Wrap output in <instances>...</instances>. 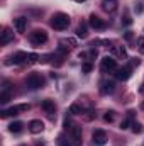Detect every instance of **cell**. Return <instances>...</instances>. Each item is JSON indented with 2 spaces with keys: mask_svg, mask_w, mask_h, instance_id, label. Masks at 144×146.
Returning <instances> with one entry per match:
<instances>
[{
  "mask_svg": "<svg viewBox=\"0 0 144 146\" xmlns=\"http://www.w3.org/2000/svg\"><path fill=\"white\" fill-rule=\"evenodd\" d=\"M70 26V15L68 14H63V12H58L51 17V27L56 29V31H65L68 29Z\"/></svg>",
  "mask_w": 144,
  "mask_h": 146,
  "instance_id": "6da1fadb",
  "label": "cell"
},
{
  "mask_svg": "<svg viewBox=\"0 0 144 146\" xmlns=\"http://www.w3.org/2000/svg\"><path fill=\"white\" fill-rule=\"evenodd\" d=\"M143 109H144V102H143Z\"/></svg>",
  "mask_w": 144,
  "mask_h": 146,
  "instance_id": "836d02e7",
  "label": "cell"
},
{
  "mask_svg": "<svg viewBox=\"0 0 144 146\" xmlns=\"http://www.w3.org/2000/svg\"><path fill=\"white\" fill-rule=\"evenodd\" d=\"M10 60H12V63H14V65H22V63H27V61H29V53L19 51V53H15Z\"/></svg>",
  "mask_w": 144,
  "mask_h": 146,
  "instance_id": "5bb4252c",
  "label": "cell"
},
{
  "mask_svg": "<svg viewBox=\"0 0 144 146\" xmlns=\"http://www.w3.org/2000/svg\"><path fill=\"white\" fill-rule=\"evenodd\" d=\"M117 5H119L117 0H102V2H100L102 10H105V12H108V14L115 12V10H117Z\"/></svg>",
  "mask_w": 144,
  "mask_h": 146,
  "instance_id": "7c38bea8",
  "label": "cell"
},
{
  "mask_svg": "<svg viewBox=\"0 0 144 146\" xmlns=\"http://www.w3.org/2000/svg\"><path fill=\"white\" fill-rule=\"evenodd\" d=\"M92 68H93V65H92L90 61L81 65V72H83V73H90V72H92Z\"/></svg>",
  "mask_w": 144,
  "mask_h": 146,
  "instance_id": "484cf974",
  "label": "cell"
},
{
  "mask_svg": "<svg viewBox=\"0 0 144 146\" xmlns=\"http://www.w3.org/2000/svg\"><path fill=\"white\" fill-rule=\"evenodd\" d=\"M22 129H24V122H20V121H15V122H12V124L9 126V131L14 133V134L22 133Z\"/></svg>",
  "mask_w": 144,
  "mask_h": 146,
  "instance_id": "e0dca14e",
  "label": "cell"
},
{
  "mask_svg": "<svg viewBox=\"0 0 144 146\" xmlns=\"http://www.w3.org/2000/svg\"><path fill=\"white\" fill-rule=\"evenodd\" d=\"M115 90V83L110 82V80H102L100 82V94L102 95H108Z\"/></svg>",
  "mask_w": 144,
  "mask_h": 146,
  "instance_id": "8fae6325",
  "label": "cell"
},
{
  "mask_svg": "<svg viewBox=\"0 0 144 146\" xmlns=\"http://www.w3.org/2000/svg\"><path fill=\"white\" fill-rule=\"evenodd\" d=\"M132 37H134V34H132V33H131V31H127V33H126V34H124V39H126V41H131V39H132Z\"/></svg>",
  "mask_w": 144,
  "mask_h": 146,
  "instance_id": "f546056e",
  "label": "cell"
},
{
  "mask_svg": "<svg viewBox=\"0 0 144 146\" xmlns=\"http://www.w3.org/2000/svg\"><path fill=\"white\" fill-rule=\"evenodd\" d=\"M115 53L120 56V58H127V53H126V48H115Z\"/></svg>",
  "mask_w": 144,
  "mask_h": 146,
  "instance_id": "4316f807",
  "label": "cell"
},
{
  "mask_svg": "<svg viewBox=\"0 0 144 146\" xmlns=\"http://www.w3.org/2000/svg\"><path fill=\"white\" fill-rule=\"evenodd\" d=\"M26 85H27V88H31V90H37V88H41V87L44 85V78H42L39 73H29V75L26 76Z\"/></svg>",
  "mask_w": 144,
  "mask_h": 146,
  "instance_id": "7a4b0ae2",
  "label": "cell"
},
{
  "mask_svg": "<svg viewBox=\"0 0 144 146\" xmlns=\"http://www.w3.org/2000/svg\"><path fill=\"white\" fill-rule=\"evenodd\" d=\"M29 131L32 133V134H39V133H42L44 131V122L42 121H39V119H34V121H31L29 122Z\"/></svg>",
  "mask_w": 144,
  "mask_h": 146,
  "instance_id": "4fadbf2b",
  "label": "cell"
},
{
  "mask_svg": "<svg viewBox=\"0 0 144 146\" xmlns=\"http://www.w3.org/2000/svg\"><path fill=\"white\" fill-rule=\"evenodd\" d=\"M29 41H31L34 46H41V44H44V42L48 41V34H46L42 29H36V31H32V33L29 34Z\"/></svg>",
  "mask_w": 144,
  "mask_h": 146,
  "instance_id": "3957f363",
  "label": "cell"
},
{
  "mask_svg": "<svg viewBox=\"0 0 144 146\" xmlns=\"http://www.w3.org/2000/svg\"><path fill=\"white\" fill-rule=\"evenodd\" d=\"M131 75H132V68H131V66H122V68H117L115 78L120 80V82H126V80L131 78Z\"/></svg>",
  "mask_w": 144,
  "mask_h": 146,
  "instance_id": "9c48e42d",
  "label": "cell"
},
{
  "mask_svg": "<svg viewBox=\"0 0 144 146\" xmlns=\"http://www.w3.org/2000/svg\"><path fill=\"white\" fill-rule=\"evenodd\" d=\"M76 36L81 37V39H85V37L88 36V29H87V24H85V22H81V24L76 27Z\"/></svg>",
  "mask_w": 144,
  "mask_h": 146,
  "instance_id": "ac0fdd59",
  "label": "cell"
},
{
  "mask_svg": "<svg viewBox=\"0 0 144 146\" xmlns=\"http://www.w3.org/2000/svg\"><path fill=\"white\" fill-rule=\"evenodd\" d=\"M83 107H81V106H80V104H71V106H70V114H71V115H78V114H83Z\"/></svg>",
  "mask_w": 144,
  "mask_h": 146,
  "instance_id": "ffe728a7",
  "label": "cell"
},
{
  "mask_svg": "<svg viewBox=\"0 0 144 146\" xmlns=\"http://www.w3.org/2000/svg\"><path fill=\"white\" fill-rule=\"evenodd\" d=\"M85 117H87V121H92V119L95 117V114H93V109H88V110H87V115H85Z\"/></svg>",
  "mask_w": 144,
  "mask_h": 146,
  "instance_id": "f1b7e54d",
  "label": "cell"
},
{
  "mask_svg": "<svg viewBox=\"0 0 144 146\" xmlns=\"http://www.w3.org/2000/svg\"><path fill=\"white\" fill-rule=\"evenodd\" d=\"M10 99H12V94H10L9 90H3V92L0 94V104H7Z\"/></svg>",
  "mask_w": 144,
  "mask_h": 146,
  "instance_id": "44dd1931",
  "label": "cell"
},
{
  "mask_svg": "<svg viewBox=\"0 0 144 146\" xmlns=\"http://www.w3.org/2000/svg\"><path fill=\"white\" fill-rule=\"evenodd\" d=\"M63 126H65V129H66V131H71V127L75 126V124L71 122V119L66 115V117H65V124H63Z\"/></svg>",
  "mask_w": 144,
  "mask_h": 146,
  "instance_id": "d4e9b609",
  "label": "cell"
},
{
  "mask_svg": "<svg viewBox=\"0 0 144 146\" xmlns=\"http://www.w3.org/2000/svg\"><path fill=\"white\" fill-rule=\"evenodd\" d=\"M41 107L44 109V112L53 119L54 117V112H56V104H54V100H51V99H46V100H42V104H41Z\"/></svg>",
  "mask_w": 144,
  "mask_h": 146,
  "instance_id": "30bf717a",
  "label": "cell"
},
{
  "mask_svg": "<svg viewBox=\"0 0 144 146\" xmlns=\"http://www.w3.org/2000/svg\"><path fill=\"white\" fill-rule=\"evenodd\" d=\"M136 46H137V51L144 54V36L143 37H137V41H136Z\"/></svg>",
  "mask_w": 144,
  "mask_h": 146,
  "instance_id": "603a6c76",
  "label": "cell"
},
{
  "mask_svg": "<svg viewBox=\"0 0 144 146\" xmlns=\"http://www.w3.org/2000/svg\"><path fill=\"white\" fill-rule=\"evenodd\" d=\"M114 119H115V112H114V110L105 112V115H104V121H105V122H114Z\"/></svg>",
  "mask_w": 144,
  "mask_h": 146,
  "instance_id": "cb8c5ba5",
  "label": "cell"
},
{
  "mask_svg": "<svg viewBox=\"0 0 144 146\" xmlns=\"http://www.w3.org/2000/svg\"><path fill=\"white\" fill-rule=\"evenodd\" d=\"M100 72H102V73H114V72H117V63H115V60H114V58H110V56H105V58L100 61Z\"/></svg>",
  "mask_w": 144,
  "mask_h": 146,
  "instance_id": "277c9868",
  "label": "cell"
},
{
  "mask_svg": "<svg viewBox=\"0 0 144 146\" xmlns=\"http://www.w3.org/2000/svg\"><path fill=\"white\" fill-rule=\"evenodd\" d=\"M36 146H44V143H39V141H37V143H36Z\"/></svg>",
  "mask_w": 144,
  "mask_h": 146,
  "instance_id": "d6a6232c",
  "label": "cell"
},
{
  "mask_svg": "<svg viewBox=\"0 0 144 146\" xmlns=\"http://www.w3.org/2000/svg\"><path fill=\"white\" fill-rule=\"evenodd\" d=\"M29 109H31V106H29V104H20V106L10 107V109H7V110H2V112H0V115H2V117H9V115H17L19 112H27Z\"/></svg>",
  "mask_w": 144,
  "mask_h": 146,
  "instance_id": "5b68a950",
  "label": "cell"
},
{
  "mask_svg": "<svg viewBox=\"0 0 144 146\" xmlns=\"http://www.w3.org/2000/svg\"><path fill=\"white\" fill-rule=\"evenodd\" d=\"M70 138H71L73 146H81V127H78L75 124L71 127V131H70Z\"/></svg>",
  "mask_w": 144,
  "mask_h": 146,
  "instance_id": "ba28073f",
  "label": "cell"
},
{
  "mask_svg": "<svg viewBox=\"0 0 144 146\" xmlns=\"http://www.w3.org/2000/svg\"><path fill=\"white\" fill-rule=\"evenodd\" d=\"M14 26H15V31L17 33H24L26 27H27V19L26 17H17L14 21Z\"/></svg>",
  "mask_w": 144,
  "mask_h": 146,
  "instance_id": "2e32d148",
  "label": "cell"
},
{
  "mask_svg": "<svg viewBox=\"0 0 144 146\" xmlns=\"http://www.w3.org/2000/svg\"><path fill=\"white\" fill-rule=\"evenodd\" d=\"M92 139H93L95 146H104L107 143V133L104 129H95L93 134H92Z\"/></svg>",
  "mask_w": 144,
  "mask_h": 146,
  "instance_id": "8992f818",
  "label": "cell"
},
{
  "mask_svg": "<svg viewBox=\"0 0 144 146\" xmlns=\"http://www.w3.org/2000/svg\"><path fill=\"white\" fill-rule=\"evenodd\" d=\"M144 10V7H143V3H137V14H141Z\"/></svg>",
  "mask_w": 144,
  "mask_h": 146,
  "instance_id": "4dcf8cb0",
  "label": "cell"
},
{
  "mask_svg": "<svg viewBox=\"0 0 144 146\" xmlns=\"http://www.w3.org/2000/svg\"><path fill=\"white\" fill-rule=\"evenodd\" d=\"M131 129H132V133H136V134H139V133H143V124H139V122H132L131 124Z\"/></svg>",
  "mask_w": 144,
  "mask_h": 146,
  "instance_id": "7402d4cb",
  "label": "cell"
},
{
  "mask_svg": "<svg viewBox=\"0 0 144 146\" xmlns=\"http://www.w3.org/2000/svg\"><path fill=\"white\" fill-rule=\"evenodd\" d=\"M73 2H78V3H83L85 0H73Z\"/></svg>",
  "mask_w": 144,
  "mask_h": 146,
  "instance_id": "1f68e13d",
  "label": "cell"
},
{
  "mask_svg": "<svg viewBox=\"0 0 144 146\" xmlns=\"http://www.w3.org/2000/svg\"><path fill=\"white\" fill-rule=\"evenodd\" d=\"M122 24H124V26H131V24H132V19H131V17L126 14V15L122 17Z\"/></svg>",
  "mask_w": 144,
  "mask_h": 146,
  "instance_id": "83f0119b",
  "label": "cell"
},
{
  "mask_svg": "<svg viewBox=\"0 0 144 146\" xmlns=\"http://www.w3.org/2000/svg\"><path fill=\"white\" fill-rule=\"evenodd\" d=\"M12 39H14V33H12L9 27H5V29H3V33H2V36H0V44H2V46H5V44H9Z\"/></svg>",
  "mask_w": 144,
  "mask_h": 146,
  "instance_id": "9a60e30c",
  "label": "cell"
},
{
  "mask_svg": "<svg viewBox=\"0 0 144 146\" xmlns=\"http://www.w3.org/2000/svg\"><path fill=\"white\" fill-rule=\"evenodd\" d=\"M88 24H90V27H93V29H97V31H102V29H105V27H107L105 21H104V19H100V17H98V15H95V14H92V15H90Z\"/></svg>",
  "mask_w": 144,
  "mask_h": 146,
  "instance_id": "52a82bcc",
  "label": "cell"
},
{
  "mask_svg": "<svg viewBox=\"0 0 144 146\" xmlns=\"http://www.w3.org/2000/svg\"><path fill=\"white\" fill-rule=\"evenodd\" d=\"M59 44H61V46H65V48H68V49H71V48L76 46V41L71 39V37H66V39H61V41H59Z\"/></svg>",
  "mask_w": 144,
  "mask_h": 146,
  "instance_id": "d6986e66",
  "label": "cell"
}]
</instances>
